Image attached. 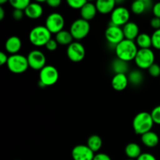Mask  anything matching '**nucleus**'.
I'll return each instance as SVG.
<instances>
[{"label":"nucleus","mask_w":160,"mask_h":160,"mask_svg":"<svg viewBox=\"0 0 160 160\" xmlns=\"http://www.w3.org/2000/svg\"><path fill=\"white\" fill-rule=\"evenodd\" d=\"M138 52V48L135 42L126 38L123 39L121 42L115 46L117 58L128 62L131 60H134Z\"/></svg>","instance_id":"1"},{"label":"nucleus","mask_w":160,"mask_h":160,"mask_svg":"<svg viewBox=\"0 0 160 160\" xmlns=\"http://www.w3.org/2000/svg\"><path fill=\"white\" fill-rule=\"evenodd\" d=\"M154 123L151 112H141L138 113L133 120V128L135 134L142 136V134L151 131Z\"/></svg>","instance_id":"2"},{"label":"nucleus","mask_w":160,"mask_h":160,"mask_svg":"<svg viewBox=\"0 0 160 160\" xmlns=\"http://www.w3.org/2000/svg\"><path fill=\"white\" fill-rule=\"evenodd\" d=\"M51 39L52 33L47 29L46 27L42 25L34 27L29 33V41L34 46H45Z\"/></svg>","instance_id":"3"},{"label":"nucleus","mask_w":160,"mask_h":160,"mask_svg":"<svg viewBox=\"0 0 160 160\" xmlns=\"http://www.w3.org/2000/svg\"><path fill=\"white\" fill-rule=\"evenodd\" d=\"M59 71L52 65H46L39 73V85L42 88L52 86L59 80Z\"/></svg>","instance_id":"4"},{"label":"nucleus","mask_w":160,"mask_h":160,"mask_svg":"<svg viewBox=\"0 0 160 160\" xmlns=\"http://www.w3.org/2000/svg\"><path fill=\"white\" fill-rule=\"evenodd\" d=\"M6 64L9 71L13 73H24L29 67L28 58L21 54L11 55Z\"/></svg>","instance_id":"5"},{"label":"nucleus","mask_w":160,"mask_h":160,"mask_svg":"<svg viewBox=\"0 0 160 160\" xmlns=\"http://www.w3.org/2000/svg\"><path fill=\"white\" fill-rule=\"evenodd\" d=\"M134 62L140 69L148 70L155 63V53L151 48H139Z\"/></svg>","instance_id":"6"},{"label":"nucleus","mask_w":160,"mask_h":160,"mask_svg":"<svg viewBox=\"0 0 160 160\" xmlns=\"http://www.w3.org/2000/svg\"><path fill=\"white\" fill-rule=\"evenodd\" d=\"M91 30L90 23L88 21L82 18L78 19L72 23L70 31L75 40H81L87 37Z\"/></svg>","instance_id":"7"},{"label":"nucleus","mask_w":160,"mask_h":160,"mask_svg":"<svg viewBox=\"0 0 160 160\" xmlns=\"http://www.w3.org/2000/svg\"><path fill=\"white\" fill-rule=\"evenodd\" d=\"M65 26V20L62 15L59 12H52L47 17L45 20V27L52 34H57L63 30Z\"/></svg>","instance_id":"8"},{"label":"nucleus","mask_w":160,"mask_h":160,"mask_svg":"<svg viewBox=\"0 0 160 160\" xmlns=\"http://www.w3.org/2000/svg\"><path fill=\"white\" fill-rule=\"evenodd\" d=\"M105 37L110 45H113L115 46L125 39L123 28H121V27L116 26L111 23L105 31Z\"/></svg>","instance_id":"9"},{"label":"nucleus","mask_w":160,"mask_h":160,"mask_svg":"<svg viewBox=\"0 0 160 160\" xmlns=\"http://www.w3.org/2000/svg\"><path fill=\"white\" fill-rule=\"evenodd\" d=\"M130 16L131 14L127 8L121 6H117L114 10L111 12L110 23L118 27L124 26L126 23L129 22Z\"/></svg>","instance_id":"10"},{"label":"nucleus","mask_w":160,"mask_h":160,"mask_svg":"<svg viewBox=\"0 0 160 160\" xmlns=\"http://www.w3.org/2000/svg\"><path fill=\"white\" fill-rule=\"evenodd\" d=\"M27 58L29 67L34 70H41L46 66L45 55L40 50H32Z\"/></svg>","instance_id":"11"},{"label":"nucleus","mask_w":160,"mask_h":160,"mask_svg":"<svg viewBox=\"0 0 160 160\" xmlns=\"http://www.w3.org/2000/svg\"><path fill=\"white\" fill-rule=\"evenodd\" d=\"M85 53V48L84 45L79 42H73L67 46V55L72 62H81L84 59Z\"/></svg>","instance_id":"12"},{"label":"nucleus","mask_w":160,"mask_h":160,"mask_svg":"<svg viewBox=\"0 0 160 160\" xmlns=\"http://www.w3.org/2000/svg\"><path fill=\"white\" fill-rule=\"evenodd\" d=\"M71 156L73 160H93L95 152L87 145H78L72 149Z\"/></svg>","instance_id":"13"},{"label":"nucleus","mask_w":160,"mask_h":160,"mask_svg":"<svg viewBox=\"0 0 160 160\" xmlns=\"http://www.w3.org/2000/svg\"><path fill=\"white\" fill-rule=\"evenodd\" d=\"M154 4L150 0H136L131 4V11L133 13L141 15L148 9H152Z\"/></svg>","instance_id":"14"},{"label":"nucleus","mask_w":160,"mask_h":160,"mask_svg":"<svg viewBox=\"0 0 160 160\" xmlns=\"http://www.w3.org/2000/svg\"><path fill=\"white\" fill-rule=\"evenodd\" d=\"M22 47V42L18 36H11L6 40L5 43V48L6 52L11 55L18 54Z\"/></svg>","instance_id":"15"},{"label":"nucleus","mask_w":160,"mask_h":160,"mask_svg":"<svg viewBox=\"0 0 160 160\" xmlns=\"http://www.w3.org/2000/svg\"><path fill=\"white\" fill-rule=\"evenodd\" d=\"M111 84H112V87L114 90L118 91V92L123 91L129 84L128 75L123 74V73L115 74L112 78Z\"/></svg>","instance_id":"16"},{"label":"nucleus","mask_w":160,"mask_h":160,"mask_svg":"<svg viewBox=\"0 0 160 160\" xmlns=\"http://www.w3.org/2000/svg\"><path fill=\"white\" fill-rule=\"evenodd\" d=\"M80 12H81V18L89 22L95 18L98 12L96 5L95 3L87 2L86 4L82 7V9L80 10Z\"/></svg>","instance_id":"17"},{"label":"nucleus","mask_w":160,"mask_h":160,"mask_svg":"<svg viewBox=\"0 0 160 160\" xmlns=\"http://www.w3.org/2000/svg\"><path fill=\"white\" fill-rule=\"evenodd\" d=\"M123 31L125 38L131 41L136 40L138 36L140 34L138 25L132 21H129L123 27Z\"/></svg>","instance_id":"18"},{"label":"nucleus","mask_w":160,"mask_h":160,"mask_svg":"<svg viewBox=\"0 0 160 160\" xmlns=\"http://www.w3.org/2000/svg\"><path fill=\"white\" fill-rule=\"evenodd\" d=\"M24 13L28 18L38 19L42 17L43 13V7L39 2H31L25 9Z\"/></svg>","instance_id":"19"},{"label":"nucleus","mask_w":160,"mask_h":160,"mask_svg":"<svg viewBox=\"0 0 160 160\" xmlns=\"http://www.w3.org/2000/svg\"><path fill=\"white\" fill-rule=\"evenodd\" d=\"M97 10L102 14L111 13L116 8L115 0H98L95 2Z\"/></svg>","instance_id":"20"},{"label":"nucleus","mask_w":160,"mask_h":160,"mask_svg":"<svg viewBox=\"0 0 160 160\" xmlns=\"http://www.w3.org/2000/svg\"><path fill=\"white\" fill-rule=\"evenodd\" d=\"M141 140L145 146L148 147V148H154V147L157 146L159 144V138L156 133L151 131L142 134Z\"/></svg>","instance_id":"21"},{"label":"nucleus","mask_w":160,"mask_h":160,"mask_svg":"<svg viewBox=\"0 0 160 160\" xmlns=\"http://www.w3.org/2000/svg\"><path fill=\"white\" fill-rule=\"evenodd\" d=\"M125 154L128 159L137 160L138 158L142 155V149L137 143L131 142L125 147Z\"/></svg>","instance_id":"22"},{"label":"nucleus","mask_w":160,"mask_h":160,"mask_svg":"<svg viewBox=\"0 0 160 160\" xmlns=\"http://www.w3.org/2000/svg\"><path fill=\"white\" fill-rule=\"evenodd\" d=\"M73 38L70 31L62 30L56 34V41L60 45H70L73 42Z\"/></svg>","instance_id":"23"},{"label":"nucleus","mask_w":160,"mask_h":160,"mask_svg":"<svg viewBox=\"0 0 160 160\" xmlns=\"http://www.w3.org/2000/svg\"><path fill=\"white\" fill-rule=\"evenodd\" d=\"M112 71L115 73V74H117V73L127 74V73L129 70V65H128V62H126V61L121 60V59L117 58V59L112 61Z\"/></svg>","instance_id":"24"},{"label":"nucleus","mask_w":160,"mask_h":160,"mask_svg":"<svg viewBox=\"0 0 160 160\" xmlns=\"http://www.w3.org/2000/svg\"><path fill=\"white\" fill-rule=\"evenodd\" d=\"M87 145L93 152H97L102 146V140L100 136L97 135V134H93L88 139Z\"/></svg>","instance_id":"25"},{"label":"nucleus","mask_w":160,"mask_h":160,"mask_svg":"<svg viewBox=\"0 0 160 160\" xmlns=\"http://www.w3.org/2000/svg\"><path fill=\"white\" fill-rule=\"evenodd\" d=\"M135 43L140 48H150V47L152 46V36L146 33H142L136 38Z\"/></svg>","instance_id":"26"},{"label":"nucleus","mask_w":160,"mask_h":160,"mask_svg":"<svg viewBox=\"0 0 160 160\" xmlns=\"http://www.w3.org/2000/svg\"><path fill=\"white\" fill-rule=\"evenodd\" d=\"M128 81L134 86H139L143 83L144 75L139 70H133L128 74Z\"/></svg>","instance_id":"27"},{"label":"nucleus","mask_w":160,"mask_h":160,"mask_svg":"<svg viewBox=\"0 0 160 160\" xmlns=\"http://www.w3.org/2000/svg\"><path fill=\"white\" fill-rule=\"evenodd\" d=\"M31 2L29 0H10L9 4L11 5L14 9H19V10L25 11Z\"/></svg>","instance_id":"28"},{"label":"nucleus","mask_w":160,"mask_h":160,"mask_svg":"<svg viewBox=\"0 0 160 160\" xmlns=\"http://www.w3.org/2000/svg\"><path fill=\"white\" fill-rule=\"evenodd\" d=\"M67 2L68 6L72 9L81 10L83 6L86 4L87 1L85 0H67Z\"/></svg>","instance_id":"29"},{"label":"nucleus","mask_w":160,"mask_h":160,"mask_svg":"<svg viewBox=\"0 0 160 160\" xmlns=\"http://www.w3.org/2000/svg\"><path fill=\"white\" fill-rule=\"evenodd\" d=\"M151 36L152 46L156 49L160 50V29L156 30Z\"/></svg>","instance_id":"30"},{"label":"nucleus","mask_w":160,"mask_h":160,"mask_svg":"<svg viewBox=\"0 0 160 160\" xmlns=\"http://www.w3.org/2000/svg\"><path fill=\"white\" fill-rule=\"evenodd\" d=\"M148 73L153 78H158L160 76V66L157 63H154L148 69Z\"/></svg>","instance_id":"31"},{"label":"nucleus","mask_w":160,"mask_h":160,"mask_svg":"<svg viewBox=\"0 0 160 160\" xmlns=\"http://www.w3.org/2000/svg\"><path fill=\"white\" fill-rule=\"evenodd\" d=\"M152 117L155 123L160 125V106H157L151 112Z\"/></svg>","instance_id":"32"},{"label":"nucleus","mask_w":160,"mask_h":160,"mask_svg":"<svg viewBox=\"0 0 160 160\" xmlns=\"http://www.w3.org/2000/svg\"><path fill=\"white\" fill-rule=\"evenodd\" d=\"M58 45L59 44L57 43V42L56 41V39H52L49 40L48 42V43L45 45V48H47V50L50 52H54L56 51V48H58Z\"/></svg>","instance_id":"33"},{"label":"nucleus","mask_w":160,"mask_h":160,"mask_svg":"<svg viewBox=\"0 0 160 160\" xmlns=\"http://www.w3.org/2000/svg\"><path fill=\"white\" fill-rule=\"evenodd\" d=\"M137 160H157L156 158L152 154L148 152L142 153L140 156L138 158Z\"/></svg>","instance_id":"34"},{"label":"nucleus","mask_w":160,"mask_h":160,"mask_svg":"<svg viewBox=\"0 0 160 160\" xmlns=\"http://www.w3.org/2000/svg\"><path fill=\"white\" fill-rule=\"evenodd\" d=\"M24 12L23 10H19V9H14L12 12V17L15 19L16 20H20L23 18V15H24Z\"/></svg>","instance_id":"35"},{"label":"nucleus","mask_w":160,"mask_h":160,"mask_svg":"<svg viewBox=\"0 0 160 160\" xmlns=\"http://www.w3.org/2000/svg\"><path fill=\"white\" fill-rule=\"evenodd\" d=\"M150 24H151L152 28H154L155 30L160 29V18L154 17L150 21Z\"/></svg>","instance_id":"36"},{"label":"nucleus","mask_w":160,"mask_h":160,"mask_svg":"<svg viewBox=\"0 0 160 160\" xmlns=\"http://www.w3.org/2000/svg\"><path fill=\"white\" fill-rule=\"evenodd\" d=\"M152 12L155 17L160 18V2L154 4L152 7Z\"/></svg>","instance_id":"37"},{"label":"nucleus","mask_w":160,"mask_h":160,"mask_svg":"<svg viewBox=\"0 0 160 160\" xmlns=\"http://www.w3.org/2000/svg\"><path fill=\"white\" fill-rule=\"evenodd\" d=\"M93 160H112L109 156H108L106 153H98L95 155Z\"/></svg>","instance_id":"38"},{"label":"nucleus","mask_w":160,"mask_h":160,"mask_svg":"<svg viewBox=\"0 0 160 160\" xmlns=\"http://www.w3.org/2000/svg\"><path fill=\"white\" fill-rule=\"evenodd\" d=\"M47 4L52 8H57L59 7V5L61 4L60 0H48L46 2Z\"/></svg>","instance_id":"39"},{"label":"nucleus","mask_w":160,"mask_h":160,"mask_svg":"<svg viewBox=\"0 0 160 160\" xmlns=\"http://www.w3.org/2000/svg\"><path fill=\"white\" fill-rule=\"evenodd\" d=\"M8 59H9V56L6 53L3 52H0V65H4V64L7 63Z\"/></svg>","instance_id":"40"},{"label":"nucleus","mask_w":160,"mask_h":160,"mask_svg":"<svg viewBox=\"0 0 160 160\" xmlns=\"http://www.w3.org/2000/svg\"><path fill=\"white\" fill-rule=\"evenodd\" d=\"M5 17V10L2 6H0V20H3Z\"/></svg>","instance_id":"41"},{"label":"nucleus","mask_w":160,"mask_h":160,"mask_svg":"<svg viewBox=\"0 0 160 160\" xmlns=\"http://www.w3.org/2000/svg\"><path fill=\"white\" fill-rule=\"evenodd\" d=\"M6 0H0V4H3V3H6Z\"/></svg>","instance_id":"42"},{"label":"nucleus","mask_w":160,"mask_h":160,"mask_svg":"<svg viewBox=\"0 0 160 160\" xmlns=\"http://www.w3.org/2000/svg\"><path fill=\"white\" fill-rule=\"evenodd\" d=\"M126 160H135V159H126Z\"/></svg>","instance_id":"43"}]
</instances>
